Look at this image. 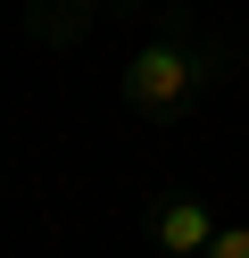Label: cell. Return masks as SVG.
<instances>
[{
    "instance_id": "2",
    "label": "cell",
    "mask_w": 249,
    "mask_h": 258,
    "mask_svg": "<svg viewBox=\"0 0 249 258\" xmlns=\"http://www.w3.org/2000/svg\"><path fill=\"white\" fill-rule=\"evenodd\" d=\"M216 233H224V217L199 191H149V208H141V241L158 258H199Z\"/></svg>"
},
{
    "instance_id": "3",
    "label": "cell",
    "mask_w": 249,
    "mask_h": 258,
    "mask_svg": "<svg viewBox=\"0 0 249 258\" xmlns=\"http://www.w3.org/2000/svg\"><path fill=\"white\" fill-rule=\"evenodd\" d=\"M100 9H108V0H25V34L42 42V50H75Z\"/></svg>"
},
{
    "instance_id": "4",
    "label": "cell",
    "mask_w": 249,
    "mask_h": 258,
    "mask_svg": "<svg viewBox=\"0 0 249 258\" xmlns=\"http://www.w3.org/2000/svg\"><path fill=\"white\" fill-rule=\"evenodd\" d=\"M199 258H249V217H232V225H224V233H216Z\"/></svg>"
},
{
    "instance_id": "1",
    "label": "cell",
    "mask_w": 249,
    "mask_h": 258,
    "mask_svg": "<svg viewBox=\"0 0 249 258\" xmlns=\"http://www.w3.org/2000/svg\"><path fill=\"white\" fill-rule=\"evenodd\" d=\"M224 75H232V42L208 34L199 17H183V9H166L158 34L133 42L125 75H116V100H125L141 125H166V134H175V125L199 117V100H208Z\"/></svg>"
}]
</instances>
